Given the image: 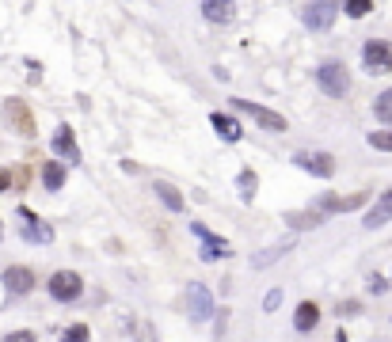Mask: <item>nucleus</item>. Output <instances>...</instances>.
<instances>
[{
  "label": "nucleus",
  "instance_id": "1",
  "mask_svg": "<svg viewBox=\"0 0 392 342\" xmlns=\"http://www.w3.org/2000/svg\"><path fill=\"white\" fill-rule=\"evenodd\" d=\"M316 84H320V91L328 99H347L350 91V72L343 69L339 61H324L320 69H316Z\"/></svg>",
  "mask_w": 392,
  "mask_h": 342
},
{
  "label": "nucleus",
  "instance_id": "2",
  "mask_svg": "<svg viewBox=\"0 0 392 342\" xmlns=\"http://www.w3.org/2000/svg\"><path fill=\"white\" fill-rule=\"evenodd\" d=\"M335 15H339V0H309L301 8V20L309 31H331Z\"/></svg>",
  "mask_w": 392,
  "mask_h": 342
},
{
  "label": "nucleus",
  "instance_id": "3",
  "mask_svg": "<svg viewBox=\"0 0 392 342\" xmlns=\"http://www.w3.org/2000/svg\"><path fill=\"white\" fill-rule=\"evenodd\" d=\"M46 289H50L53 301L72 304V301H80V293H84V278H80L77 270H58L50 282H46Z\"/></svg>",
  "mask_w": 392,
  "mask_h": 342
},
{
  "label": "nucleus",
  "instance_id": "4",
  "mask_svg": "<svg viewBox=\"0 0 392 342\" xmlns=\"http://www.w3.org/2000/svg\"><path fill=\"white\" fill-rule=\"evenodd\" d=\"M229 103H232V110H244V114H251L263 129H270V133H286V129H289L286 118L278 114V110H270V107H259V103H251V99H229Z\"/></svg>",
  "mask_w": 392,
  "mask_h": 342
},
{
  "label": "nucleus",
  "instance_id": "5",
  "mask_svg": "<svg viewBox=\"0 0 392 342\" xmlns=\"http://www.w3.org/2000/svg\"><path fill=\"white\" fill-rule=\"evenodd\" d=\"M362 65H366L369 77H385V72H392V46L381 42V39H369L366 50H362Z\"/></svg>",
  "mask_w": 392,
  "mask_h": 342
},
{
  "label": "nucleus",
  "instance_id": "6",
  "mask_svg": "<svg viewBox=\"0 0 392 342\" xmlns=\"http://www.w3.org/2000/svg\"><path fill=\"white\" fill-rule=\"evenodd\" d=\"M20 236L27 244H53V225H46L39 213L20 206Z\"/></svg>",
  "mask_w": 392,
  "mask_h": 342
},
{
  "label": "nucleus",
  "instance_id": "7",
  "mask_svg": "<svg viewBox=\"0 0 392 342\" xmlns=\"http://www.w3.org/2000/svg\"><path fill=\"white\" fill-rule=\"evenodd\" d=\"M186 312H191L194 323H206L213 316V297H210V289L202 282H191V285H186Z\"/></svg>",
  "mask_w": 392,
  "mask_h": 342
},
{
  "label": "nucleus",
  "instance_id": "8",
  "mask_svg": "<svg viewBox=\"0 0 392 342\" xmlns=\"http://www.w3.org/2000/svg\"><path fill=\"white\" fill-rule=\"evenodd\" d=\"M293 164L305 168L309 175H316V179H331L335 175V160L328 152H293Z\"/></svg>",
  "mask_w": 392,
  "mask_h": 342
},
{
  "label": "nucleus",
  "instance_id": "9",
  "mask_svg": "<svg viewBox=\"0 0 392 342\" xmlns=\"http://www.w3.org/2000/svg\"><path fill=\"white\" fill-rule=\"evenodd\" d=\"M4 118H8V126H12L15 133L34 137V114L27 110L23 99H8V103H4Z\"/></svg>",
  "mask_w": 392,
  "mask_h": 342
},
{
  "label": "nucleus",
  "instance_id": "10",
  "mask_svg": "<svg viewBox=\"0 0 392 342\" xmlns=\"http://www.w3.org/2000/svg\"><path fill=\"white\" fill-rule=\"evenodd\" d=\"M50 149H53V160H65V164H80L77 137H72V129H69V126H58V129H53V141H50Z\"/></svg>",
  "mask_w": 392,
  "mask_h": 342
},
{
  "label": "nucleus",
  "instance_id": "11",
  "mask_svg": "<svg viewBox=\"0 0 392 342\" xmlns=\"http://www.w3.org/2000/svg\"><path fill=\"white\" fill-rule=\"evenodd\" d=\"M191 232L202 239V258H225V255H232V247H229V239H221V236H213L206 225H198L194 221L191 225Z\"/></svg>",
  "mask_w": 392,
  "mask_h": 342
},
{
  "label": "nucleus",
  "instance_id": "12",
  "mask_svg": "<svg viewBox=\"0 0 392 342\" xmlns=\"http://www.w3.org/2000/svg\"><path fill=\"white\" fill-rule=\"evenodd\" d=\"M4 289L12 293V297H27V293L34 289V270L31 266H8L4 270Z\"/></svg>",
  "mask_w": 392,
  "mask_h": 342
},
{
  "label": "nucleus",
  "instance_id": "13",
  "mask_svg": "<svg viewBox=\"0 0 392 342\" xmlns=\"http://www.w3.org/2000/svg\"><path fill=\"white\" fill-rule=\"evenodd\" d=\"M202 15L210 23H232L236 20V0H202Z\"/></svg>",
  "mask_w": 392,
  "mask_h": 342
},
{
  "label": "nucleus",
  "instance_id": "14",
  "mask_svg": "<svg viewBox=\"0 0 392 342\" xmlns=\"http://www.w3.org/2000/svg\"><path fill=\"white\" fill-rule=\"evenodd\" d=\"M316 323H320V308H316L312 301H301V304H297V312H293V327L297 331H312Z\"/></svg>",
  "mask_w": 392,
  "mask_h": 342
},
{
  "label": "nucleus",
  "instance_id": "15",
  "mask_svg": "<svg viewBox=\"0 0 392 342\" xmlns=\"http://www.w3.org/2000/svg\"><path fill=\"white\" fill-rule=\"evenodd\" d=\"M210 122H213V129L221 133V141H240V137H244L240 122H236V118H229V114H210Z\"/></svg>",
  "mask_w": 392,
  "mask_h": 342
},
{
  "label": "nucleus",
  "instance_id": "16",
  "mask_svg": "<svg viewBox=\"0 0 392 342\" xmlns=\"http://www.w3.org/2000/svg\"><path fill=\"white\" fill-rule=\"evenodd\" d=\"M388 221H392V190L366 213V228H381V225H388Z\"/></svg>",
  "mask_w": 392,
  "mask_h": 342
},
{
  "label": "nucleus",
  "instance_id": "17",
  "mask_svg": "<svg viewBox=\"0 0 392 342\" xmlns=\"http://www.w3.org/2000/svg\"><path fill=\"white\" fill-rule=\"evenodd\" d=\"M42 183H46V190H61V187H65V164H61V160H46Z\"/></svg>",
  "mask_w": 392,
  "mask_h": 342
},
{
  "label": "nucleus",
  "instance_id": "18",
  "mask_svg": "<svg viewBox=\"0 0 392 342\" xmlns=\"http://www.w3.org/2000/svg\"><path fill=\"white\" fill-rule=\"evenodd\" d=\"M153 190H156V198H160V202H164L167 209H175V213H179V209H183V194L175 190L172 183H156Z\"/></svg>",
  "mask_w": 392,
  "mask_h": 342
},
{
  "label": "nucleus",
  "instance_id": "19",
  "mask_svg": "<svg viewBox=\"0 0 392 342\" xmlns=\"http://www.w3.org/2000/svg\"><path fill=\"white\" fill-rule=\"evenodd\" d=\"M373 114H377V122L392 126V88H388V91H381V96L373 99Z\"/></svg>",
  "mask_w": 392,
  "mask_h": 342
},
{
  "label": "nucleus",
  "instance_id": "20",
  "mask_svg": "<svg viewBox=\"0 0 392 342\" xmlns=\"http://www.w3.org/2000/svg\"><path fill=\"white\" fill-rule=\"evenodd\" d=\"M286 221L293 228H312V225H320V221H324V213H320V209H309V213H289Z\"/></svg>",
  "mask_w": 392,
  "mask_h": 342
},
{
  "label": "nucleus",
  "instance_id": "21",
  "mask_svg": "<svg viewBox=\"0 0 392 342\" xmlns=\"http://www.w3.org/2000/svg\"><path fill=\"white\" fill-rule=\"evenodd\" d=\"M343 12L354 15V20H362V15L373 12V0H343Z\"/></svg>",
  "mask_w": 392,
  "mask_h": 342
},
{
  "label": "nucleus",
  "instance_id": "22",
  "mask_svg": "<svg viewBox=\"0 0 392 342\" xmlns=\"http://www.w3.org/2000/svg\"><path fill=\"white\" fill-rule=\"evenodd\" d=\"M369 145H373V149H381V152H392V129H373Z\"/></svg>",
  "mask_w": 392,
  "mask_h": 342
},
{
  "label": "nucleus",
  "instance_id": "23",
  "mask_svg": "<svg viewBox=\"0 0 392 342\" xmlns=\"http://www.w3.org/2000/svg\"><path fill=\"white\" fill-rule=\"evenodd\" d=\"M240 198L244 202L255 198V171H240Z\"/></svg>",
  "mask_w": 392,
  "mask_h": 342
},
{
  "label": "nucleus",
  "instance_id": "24",
  "mask_svg": "<svg viewBox=\"0 0 392 342\" xmlns=\"http://www.w3.org/2000/svg\"><path fill=\"white\" fill-rule=\"evenodd\" d=\"M65 342H88V327H84V323H72V327L65 331Z\"/></svg>",
  "mask_w": 392,
  "mask_h": 342
},
{
  "label": "nucleus",
  "instance_id": "25",
  "mask_svg": "<svg viewBox=\"0 0 392 342\" xmlns=\"http://www.w3.org/2000/svg\"><path fill=\"white\" fill-rule=\"evenodd\" d=\"M282 251H289V244H278L274 251H267V255H255V258H251V263H255V266H267V263H274V258L282 255Z\"/></svg>",
  "mask_w": 392,
  "mask_h": 342
},
{
  "label": "nucleus",
  "instance_id": "26",
  "mask_svg": "<svg viewBox=\"0 0 392 342\" xmlns=\"http://www.w3.org/2000/svg\"><path fill=\"white\" fill-rule=\"evenodd\" d=\"M278 301H282V293H278V289H270L267 297H263V312H274V308H278Z\"/></svg>",
  "mask_w": 392,
  "mask_h": 342
},
{
  "label": "nucleus",
  "instance_id": "27",
  "mask_svg": "<svg viewBox=\"0 0 392 342\" xmlns=\"http://www.w3.org/2000/svg\"><path fill=\"white\" fill-rule=\"evenodd\" d=\"M4 342H34V331H12Z\"/></svg>",
  "mask_w": 392,
  "mask_h": 342
},
{
  "label": "nucleus",
  "instance_id": "28",
  "mask_svg": "<svg viewBox=\"0 0 392 342\" xmlns=\"http://www.w3.org/2000/svg\"><path fill=\"white\" fill-rule=\"evenodd\" d=\"M8 187H12V171H8V168H0V194H4Z\"/></svg>",
  "mask_w": 392,
  "mask_h": 342
},
{
  "label": "nucleus",
  "instance_id": "29",
  "mask_svg": "<svg viewBox=\"0 0 392 342\" xmlns=\"http://www.w3.org/2000/svg\"><path fill=\"white\" fill-rule=\"evenodd\" d=\"M0 239H4V225H0Z\"/></svg>",
  "mask_w": 392,
  "mask_h": 342
}]
</instances>
